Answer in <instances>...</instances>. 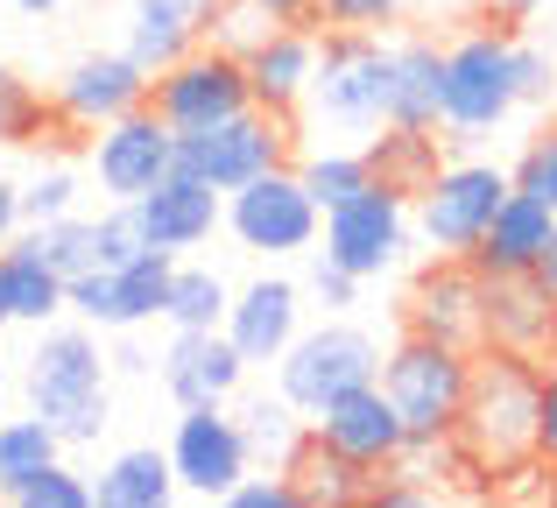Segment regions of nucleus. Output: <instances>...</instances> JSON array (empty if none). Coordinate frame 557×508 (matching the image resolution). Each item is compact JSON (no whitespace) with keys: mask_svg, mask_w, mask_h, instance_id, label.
<instances>
[{"mask_svg":"<svg viewBox=\"0 0 557 508\" xmlns=\"http://www.w3.org/2000/svg\"><path fill=\"white\" fill-rule=\"evenodd\" d=\"M536 424H544V360L502 354V346H480L473 354V382H466V410L451 424L466 473H536Z\"/></svg>","mask_w":557,"mask_h":508,"instance_id":"nucleus-1","label":"nucleus"},{"mask_svg":"<svg viewBox=\"0 0 557 508\" xmlns=\"http://www.w3.org/2000/svg\"><path fill=\"white\" fill-rule=\"evenodd\" d=\"M107 360L99 325H36V346L22 354V402L42 424L64 431V445H92L107 431Z\"/></svg>","mask_w":557,"mask_h":508,"instance_id":"nucleus-2","label":"nucleus"},{"mask_svg":"<svg viewBox=\"0 0 557 508\" xmlns=\"http://www.w3.org/2000/svg\"><path fill=\"white\" fill-rule=\"evenodd\" d=\"M304 113L332 135H368L388 121V42L368 28H325Z\"/></svg>","mask_w":557,"mask_h":508,"instance_id":"nucleus-3","label":"nucleus"},{"mask_svg":"<svg viewBox=\"0 0 557 508\" xmlns=\"http://www.w3.org/2000/svg\"><path fill=\"white\" fill-rule=\"evenodd\" d=\"M466 382H473V354L451 339H431V332H409L403 346L381 354V388L403 410L409 438H451L466 410Z\"/></svg>","mask_w":557,"mask_h":508,"instance_id":"nucleus-4","label":"nucleus"},{"mask_svg":"<svg viewBox=\"0 0 557 508\" xmlns=\"http://www.w3.org/2000/svg\"><path fill=\"white\" fill-rule=\"evenodd\" d=\"M516 107L522 92H516V36H508V22L451 36L445 42V135L473 141L487 127H502Z\"/></svg>","mask_w":557,"mask_h":508,"instance_id":"nucleus-5","label":"nucleus"},{"mask_svg":"<svg viewBox=\"0 0 557 508\" xmlns=\"http://www.w3.org/2000/svg\"><path fill=\"white\" fill-rule=\"evenodd\" d=\"M368 382H381V346H374V332L346 325L339 311L318 332H297L289 354L275 360V388H283L304 417H318L325 402L354 396V388H368Z\"/></svg>","mask_w":557,"mask_h":508,"instance_id":"nucleus-6","label":"nucleus"},{"mask_svg":"<svg viewBox=\"0 0 557 508\" xmlns=\"http://www.w3.org/2000/svg\"><path fill=\"white\" fill-rule=\"evenodd\" d=\"M516 177L494 163H445L417 198H409V220H417V240L431 255H473L480 234L494 226V212L508 206Z\"/></svg>","mask_w":557,"mask_h":508,"instance_id":"nucleus-7","label":"nucleus"},{"mask_svg":"<svg viewBox=\"0 0 557 508\" xmlns=\"http://www.w3.org/2000/svg\"><path fill=\"white\" fill-rule=\"evenodd\" d=\"M149 107L163 113L177 135H205V127L233 121L240 107H255V85H247V57L219 50V42H198V50H184L177 64L156 71Z\"/></svg>","mask_w":557,"mask_h":508,"instance_id":"nucleus-8","label":"nucleus"},{"mask_svg":"<svg viewBox=\"0 0 557 508\" xmlns=\"http://www.w3.org/2000/svg\"><path fill=\"white\" fill-rule=\"evenodd\" d=\"M283 163H289V113L269 107H240L233 121L205 127V135H177V170L205 177L212 191H240Z\"/></svg>","mask_w":557,"mask_h":508,"instance_id":"nucleus-9","label":"nucleus"},{"mask_svg":"<svg viewBox=\"0 0 557 508\" xmlns=\"http://www.w3.org/2000/svg\"><path fill=\"white\" fill-rule=\"evenodd\" d=\"M318 226H325V206L297 177V163L226 191V234L247 255H304V248H318Z\"/></svg>","mask_w":557,"mask_h":508,"instance_id":"nucleus-10","label":"nucleus"},{"mask_svg":"<svg viewBox=\"0 0 557 508\" xmlns=\"http://www.w3.org/2000/svg\"><path fill=\"white\" fill-rule=\"evenodd\" d=\"M163 453H170V467H177V495H198V501H226L233 487L255 473L247 431L226 402H184Z\"/></svg>","mask_w":557,"mask_h":508,"instance_id":"nucleus-11","label":"nucleus"},{"mask_svg":"<svg viewBox=\"0 0 557 508\" xmlns=\"http://www.w3.org/2000/svg\"><path fill=\"white\" fill-rule=\"evenodd\" d=\"M170 170H177V127L156 107H135V113H121V121L92 127V184H99L107 206H135Z\"/></svg>","mask_w":557,"mask_h":508,"instance_id":"nucleus-12","label":"nucleus"},{"mask_svg":"<svg viewBox=\"0 0 557 508\" xmlns=\"http://www.w3.org/2000/svg\"><path fill=\"white\" fill-rule=\"evenodd\" d=\"M409 234H417V220H409V198L403 191H388V184H368V191H354L346 206H332L325 212V226H318V240L325 248L318 255H332L346 275H381V269H395L409 248Z\"/></svg>","mask_w":557,"mask_h":508,"instance_id":"nucleus-13","label":"nucleus"},{"mask_svg":"<svg viewBox=\"0 0 557 508\" xmlns=\"http://www.w3.org/2000/svg\"><path fill=\"white\" fill-rule=\"evenodd\" d=\"M170 275H177V255H135L121 269H85L71 275V311L99 332H135L156 325L170 311Z\"/></svg>","mask_w":557,"mask_h":508,"instance_id":"nucleus-14","label":"nucleus"},{"mask_svg":"<svg viewBox=\"0 0 557 508\" xmlns=\"http://www.w3.org/2000/svg\"><path fill=\"white\" fill-rule=\"evenodd\" d=\"M409 332H431V339H451L466 354L487 346V275L466 255H437L431 269L409 283Z\"/></svg>","mask_w":557,"mask_h":508,"instance_id":"nucleus-15","label":"nucleus"},{"mask_svg":"<svg viewBox=\"0 0 557 508\" xmlns=\"http://www.w3.org/2000/svg\"><path fill=\"white\" fill-rule=\"evenodd\" d=\"M311 438L332 445L339 459H354V467H368V473H388L395 459H403V445H409V424L388 402V388L368 382V388H354V396L325 402V410L311 417Z\"/></svg>","mask_w":557,"mask_h":508,"instance_id":"nucleus-16","label":"nucleus"},{"mask_svg":"<svg viewBox=\"0 0 557 508\" xmlns=\"http://www.w3.org/2000/svg\"><path fill=\"white\" fill-rule=\"evenodd\" d=\"M149 85H156V71H141L127 50H92L57 78L50 99H57V113H64V127H85V135H92V127L149 107Z\"/></svg>","mask_w":557,"mask_h":508,"instance_id":"nucleus-17","label":"nucleus"},{"mask_svg":"<svg viewBox=\"0 0 557 508\" xmlns=\"http://www.w3.org/2000/svg\"><path fill=\"white\" fill-rule=\"evenodd\" d=\"M135 220H141V234H149L156 255L184 261L190 248H205V240L226 226V191H212V184L190 177V170H170L156 191L135 198Z\"/></svg>","mask_w":557,"mask_h":508,"instance_id":"nucleus-18","label":"nucleus"},{"mask_svg":"<svg viewBox=\"0 0 557 508\" xmlns=\"http://www.w3.org/2000/svg\"><path fill=\"white\" fill-rule=\"evenodd\" d=\"M487 346L522 360H557V289L536 269L487 275Z\"/></svg>","mask_w":557,"mask_h":508,"instance_id":"nucleus-19","label":"nucleus"},{"mask_svg":"<svg viewBox=\"0 0 557 508\" xmlns=\"http://www.w3.org/2000/svg\"><path fill=\"white\" fill-rule=\"evenodd\" d=\"M247 382V354L226 339V325H205V332H170L163 346V388L170 402H233Z\"/></svg>","mask_w":557,"mask_h":508,"instance_id":"nucleus-20","label":"nucleus"},{"mask_svg":"<svg viewBox=\"0 0 557 508\" xmlns=\"http://www.w3.org/2000/svg\"><path fill=\"white\" fill-rule=\"evenodd\" d=\"M297 332H304V289H297V283H283V275H261V283L233 289V303H226V339L247 354V368H269V360H283Z\"/></svg>","mask_w":557,"mask_h":508,"instance_id":"nucleus-21","label":"nucleus"},{"mask_svg":"<svg viewBox=\"0 0 557 508\" xmlns=\"http://www.w3.org/2000/svg\"><path fill=\"white\" fill-rule=\"evenodd\" d=\"M311 71H318L311 22H283L247 50V85H255V107H269V113H304Z\"/></svg>","mask_w":557,"mask_h":508,"instance_id":"nucleus-22","label":"nucleus"},{"mask_svg":"<svg viewBox=\"0 0 557 508\" xmlns=\"http://www.w3.org/2000/svg\"><path fill=\"white\" fill-rule=\"evenodd\" d=\"M388 121L395 127H445V50L431 36L388 42Z\"/></svg>","mask_w":557,"mask_h":508,"instance_id":"nucleus-23","label":"nucleus"},{"mask_svg":"<svg viewBox=\"0 0 557 508\" xmlns=\"http://www.w3.org/2000/svg\"><path fill=\"white\" fill-rule=\"evenodd\" d=\"M550 226H557V206H544V198H530V191H508V206L494 212V226L480 234V248L466 261H473L480 275H522V269L544 261Z\"/></svg>","mask_w":557,"mask_h":508,"instance_id":"nucleus-24","label":"nucleus"},{"mask_svg":"<svg viewBox=\"0 0 557 508\" xmlns=\"http://www.w3.org/2000/svg\"><path fill=\"white\" fill-rule=\"evenodd\" d=\"M212 8H219V0H135V8H127V42H121V50L135 57L141 71L177 64L184 50H198V42H205Z\"/></svg>","mask_w":557,"mask_h":508,"instance_id":"nucleus-25","label":"nucleus"},{"mask_svg":"<svg viewBox=\"0 0 557 508\" xmlns=\"http://www.w3.org/2000/svg\"><path fill=\"white\" fill-rule=\"evenodd\" d=\"M0 311H8L14 325H50V318L71 311V283L28 248L22 234L0 248Z\"/></svg>","mask_w":557,"mask_h":508,"instance_id":"nucleus-26","label":"nucleus"},{"mask_svg":"<svg viewBox=\"0 0 557 508\" xmlns=\"http://www.w3.org/2000/svg\"><path fill=\"white\" fill-rule=\"evenodd\" d=\"M283 473H289V487H297L304 508H354V501H374V481H381V473L354 467V459H339L332 445H318V438H304V453L289 459Z\"/></svg>","mask_w":557,"mask_h":508,"instance_id":"nucleus-27","label":"nucleus"},{"mask_svg":"<svg viewBox=\"0 0 557 508\" xmlns=\"http://www.w3.org/2000/svg\"><path fill=\"white\" fill-rule=\"evenodd\" d=\"M170 495H177V467H170V453H156V445L113 453L107 467H99V481H92L99 508H163Z\"/></svg>","mask_w":557,"mask_h":508,"instance_id":"nucleus-28","label":"nucleus"},{"mask_svg":"<svg viewBox=\"0 0 557 508\" xmlns=\"http://www.w3.org/2000/svg\"><path fill=\"white\" fill-rule=\"evenodd\" d=\"M233 417H240V431H247V453H255V467H275V473H283L289 459L304 453V438H311V417H304L297 402L283 396V388H275V396H247Z\"/></svg>","mask_w":557,"mask_h":508,"instance_id":"nucleus-29","label":"nucleus"},{"mask_svg":"<svg viewBox=\"0 0 557 508\" xmlns=\"http://www.w3.org/2000/svg\"><path fill=\"white\" fill-rule=\"evenodd\" d=\"M368 163H374V184H388V191H403V198H417L423 184L445 170L431 127H395V121H381V135L368 141Z\"/></svg>","mask_w":557,"mask_h":508,"instance_id":"nucleus-30","label":"nucleus"},{"mask_svg":"<svg viewBox=\"0 0 557 508\" xmlns=\"http://www.w3.org/2000/svg\"><path fill=\"white\" fill-rule=\"evenodd\" d=\"M57 459H64V431L57 424H42L36 410L28 417H14V410L0 417V501H14L42 467H57Z\"/></svg>","mask_w":557,"mask_h":508,"instance_id":"nucleus-31","label":"nucleus"},{"mask_svg":"<svg viewBox=\"0 0 557 508\" xmlns=\"http://www.w3.org/2000/svg\"><path fill=\"white\" fill-rule=\"evenodd\" d=\"M50 127H64L57 99H42L14 64H0V149H28V141H42Z\"/></svg>","mask_w":557,"mask_h":508,"instance_id":"nucleus-32","label":"nucleus"},{"mask_svg":"<svg viewBox=\"0 0 557 508\" xmlns=\"http://www.w3.org/2000/svg\"><path fill=\"white\" fill-rule=\"evenodd\" d=\"M22 240L50 261L57 275H85L99 269V220H78V212H64V220H42V226H22Z\"/></svg>","mask_w":557,"mask_h":508,"instance_id":"nucleus-33","label":"nucleus"},{"mask_svg":"<svg viewBox=\"0 0 557 508\" xmlns=\"http://www.w3.org/2000/svg\"><path fill=\"white\" fill-rule=\"evenodd\" d=\"M226 303L233 289L219 283L212 269H190V261H177V275H170V332H205V325H226Z\"/></svg>","mask_w":557,"mask_h":508,"instance_id":"nucleus-34","label":"nucleus"},{"mask_svg":"<svg viewBox=\"0 0 557 508\" xmlns=\"http://www.w3.org/2000/svg\"><path fill=\"white\" fill-rule=\"evenodd\" d=\"M297 177L311 184V198L332 212V206H346L354 191H368L374 163H368V149H318V156H304V163H297Z\"/></svg>","mask_w":557,"mask_h":508,"instance_id":"nucleus-35","label":"nucleus"},{"mask_svg":"<svg viewBox=\"0 0 557 508\" xmlns=\"http://www.w3.org/2000/svg\"><path fill=\"white\" fill-rule=\"evenodd\" d=\"M269 28H283V22H275V14L261 8V0H219V8H212V22H205V42H219V50L247 57L261 36H269Z\"/></svg>","mask_w":557,"mask_h":508,"instance_id":"nucleus-36","label":"nucleus"},{"mask_svg":"<svg viewBox=\"0 0 557 508\" xmlns=\"http://www.w3.org/2000/svg\"><path fill=\"white\" fill-rule=\"evenodd\" d=\"M64 212H78V177H71L64 163L36 170V177L22 184V220L42 226V220H64Z\"/></svg>","mask_w":557,"mask_h":508,"instance_id":"nucleus-37","label":"nucleus"},{"mask_svg":"<svg viewBox=\"0 0 557 508\" xmlns=\"http://www.w3.org/2000/svg\"><path fill=\"white\" fill-rule=\"evenodd\" d=\"M14 501H22V508H92V481H85V473H71L64 459H57V467H42Z\"/></svg>","mask_w":557,"mask_h":508,"instance_id":"nucleus-38","label":"nucleus"},{"mask_svg":"<svg viewBox=\"0 0 557 508\" xmlns=\"http://www.w3.org/2000/svg\"><path fill=\"white\" fill-rule=\"evenodd\" d=\"M516 191H530V198H544V206H557V127H544V135H530V149L516 156Z\"/></svg>","mask_w":557,"mask_h":508,"instance_id":"nucleus-39","label":"nucleus"},{"mask_svg":"<svg viewBox=\"0 0 557 508\" xmlns=\"http://www.w3.org/2000/svg\"><path fill=\"white\" fill-rule=\"evenodd\" d=\"M135 255H149V234H141L135 206H107L99 212V269H121Z\"/></svg>","mask_w":557,"mask_h":508,"instance_id":"nucleus-40","label":"nucleus"},{"mask_svg":"<svg viewBox=\"0 0 557 508\" xmlns=\"http://www.w3.org/2000/svg\"><path fill=\"white\" fill-rule=\"evenodd\" d=\"M388 22H403V0H318V28H368V36H381Z\"/></svg>","mask_w":557,"mask_h":508,"instance_id":"nucleus-41","label":"nucleus"},{"mask_svg":"<svg viewBox=\"0 0 557 508\" xmlns=\"http://www.w3.org/2000/svg\"><path fill=\"white\" fill-rule=\"evenodd\" d=\"M516 92H522V107H544V99L557 92L550 50H536V42H516Z\"/></svg>","mask_w":557,"mask_h":508,"instance_id":"nucleus-42","label":"nucleus"},{"mask_svg":"<svg viewBox=\"0 0 557 508\" xmlns=\"http://www.w3.org/2000/svg\"><path fill=\"white\" fill-rule=\"evenodd\" d=\"M226 501H233V508H304L297 487H289V473H275V467H269V473H247V481L233 487Z\"/></svg>","mask_w":557,"mask_h":508,"instance_id":"nucleus-43","label":"nucleus"},{"mask_svg":"<svg viewBox=\"0 0 557 508\" xmlns=\"http://www.w3.org/2000/svg\"><path fill=\"white\" fill-rule=\"evenodd\" d=\"M304 289H311V297L325 303V311H354V289H360V275H346L332 255H318V261H311V283H304Z\"/></svg>","mask_w":557,"mask_h":508,"instance_id":"nucleus-44","label":"nucleus"},{"mask_svg":"<svg viewBox=\"0 0 557 508\" xmlns=\"http://www.w3.org/2000/svg\"><path fill=\"white\" fill-rule=\"evenodd\" d=\"M536 453H544V467L557 459V360H544V424H536Z\"/></svg>","mask_w":557,"mask_h":508,"instance_id":"nucleus-45","label":"nucleus"},{"mask_svg":"<svg viewBox=\"0 0 557 508\" xmlns=\"http://www.w3.org/2000/svg\"><path fill=\"white\" fill-rule=\"evenodd\" d=\"M22 226H28V220H22V184H0V248H8Z\"/></svg>","mask_w":557,"mask_h":508,"instance_id":"nucleus-46","label":"nucleus"},{"mask_svg":"<svg viewBox=\"0 0 557 508\" xmlns=\"http://www.w3.org/2000/svg\"><path fill=\"white\" fill-rule=\"evenodd\" d=\"M275 22H318V0H261Z\"/></svg>","mask_w":557,"mask_h":508,"instance_id":"nucleus-47","label":"nucleus"},{"mask_svg":"<svg viewBox=\"0 0 557 508\" xmlns=\"http://www.w3.org/2000/svg\"><path fill=\"white\" fill-rule=\"evenodd\" d=\"M113 368H121V374H149L156 354H141V346H121V354H113Z\"/></svg>","mask_w":557,"mask_h":508,"instance_id":"nucleus-48","label":"nucleus"},{"mask_svg":"<svg viewBox=\"0 0 557 508\" xmlns=\"http://www.w3.org/2000/svg\"><path fill=\"white\" fill-rule=\"evenodd\" d=\"M14 14H57V8H71V0H8Z\"/></svg>","mask_w":557,"mask_h":508,"instance_id":"nucleus-49","label":"nucleus"},{"mask_svg":"<svg viewBox=\"0 0 557 508\" xmlns=\"http://www.w3.org/2000/svg\"><path fill=\"white\" fill-rule=\"evenodd\" d=\"M536 275H544V283L557 289V226H550V248H544V261H536Z\"/></svg>","mask_w":557,"mask_h":508,"instance_id":"nucleus-50","label":"nucleus"},{"mask_svg":"<svg viewBox=\"0 0 557 508\" xmlns=\"http://www.w3.org/2000/svg\"><path fill=\"white\" fill-rule=\"evenodd\" d=\"M8 402H14V374H8V360H0V417H8Z\"/></svg>","mask_w":557,"mask_h":508,"instance_id":"nucleus-51","label":"nucleus"},{"mask_svg":"<svg viewBox=\"0 0 557 508\" xmlns=\"http://www.w3.org/2000/svg\"><path fill=\"white\" fill-rule=\"evenodd\" d=\"M544 473H550V495H557V459H550V467H544Z\"/></svg>","mask_w":557,"mask_h":508,"instance_id":"nucleus-52","label":"nucleus"},{"mask_svg":"<svg viewBox=\"0 0 557 508\" xmlns=\"http://www.w3.org/2000/svg\"><path fill=\"white\" fill-rule=\"evenodd\" d=\"M8 325H14V318H8V311H0V332H8Z\"/></svg>","mask_w":557,"mask_h":508,"instance_id":"nucleus-53","label":"nucleus"},{"mask_svg":"<svg viewBox=\"0 0 557 508\" xmlns=\"http://www.w3.org/2000/svg\"><path fill=\"white\" fill-rule=\"evenodd\" d=\"M0 8H8V0H0Z\"/></svg>","mask_w":557,"mask_h":508,"instance_id":"nucleus-54","label":"nucleus"},{"mask_svg":"<svg viewBox=\"0 0 557 508\" xmlns=\"http://www.w3.org/2000/svg\"><path fill=\"white\" fill-rule=\"evenodd\" d=\"M536 8H544V0H536Z\"/></svg>","mask_w":557,"mask_h":508,"instance_id":"nucleus-55","label":"nucleus"}]
</instances>
